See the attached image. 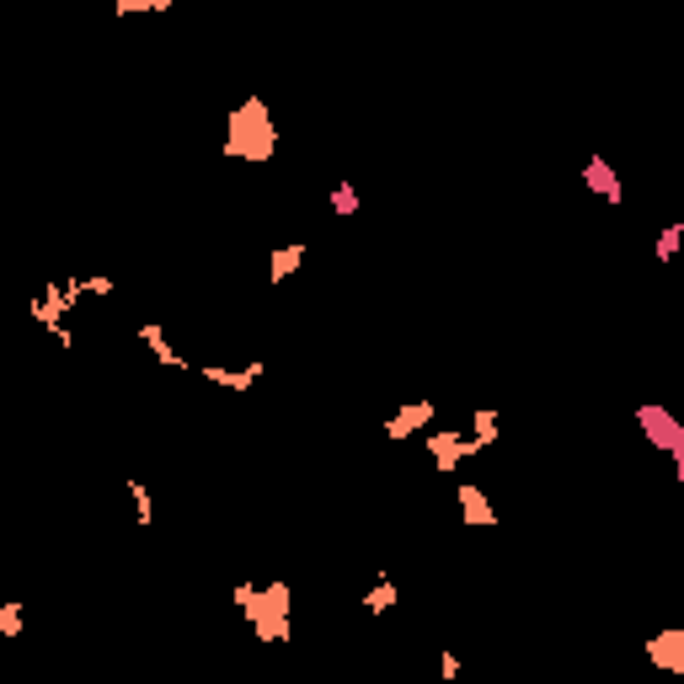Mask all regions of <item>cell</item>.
Segmentation results:
<instances>
[{"instance_id": "19", "label": "cell", "mask_w": 684, "mask_h": 684, "mask_svg": "<svg viewBox=\"0 0 684 684\" xmlns=\"http://www.w3.org/2000/svg\"><path fill=\"white\" fill-rule=\"evenodd\" d=\"M86 294H97V300H107V294H118V284H113L107 273H91V278H86Z\"/></svg>"}, {"instance_id": "2", "label": "cell", "mask_w": 684, "mask_h": 684, "mask_svg": "<svg viewBox=\"0 0 684 684\" xmlns=\"http://www.w3.org/2000/svg\"><path fill=\"white\" fill-rule=\"evenodd\" d=\"M278 145V129H273V113L262 97H246L236 113H230V134H225V155L236 161H268Z\"/></svg>"}, {"instance_id": "14", "label": "cell", "mask_w": 684, "mask_h": 684, "mask_svg": "<svg viewBox=\"0 0 684 684\" xmlns=\"http://www.w3.org/2000/svg\"><path fill=\"white\" fill-rule=\"evenodd\" d=\"M129 497H134V524H139V530H150V524H155V497H150V487L139 476H129Z\"/></svg>"}, {"instance_id": "1", "label": "cell", "mask_w": 684, "mask_h": 684, "mask_svg": "<svg viewBox=\"0 0 684 684\" xmlns=\"http://www.w3.org/2000/svg\"><path fill=\"white\" fill-rule=\"evenodd\" d=\"M230 599H236V610L257 626V642H284L289 636V583H268V588H257V583H236L230 588Z\"/></svg>"}, {"instance_id": "12", "label": "cell", "mask_w": 684, "mask_h": 684, "mask_svg": "<svg viewBox=\"0 0 684 684\" xmlns=\"http://www.w3.org/2000/svg\"><path fill=\"white\" fill-rule=\"evenodd\" d=\"M396 604H401V588L380 572V578L369 583V594H364V615H385V610H396Z\"/></svg>"}, {"instance_id": "5", "label": "cell", "mask_w": 684, "mask_h": 684, "mask_svg": "<svg viewBox=\"0 0 684 684\" xmlns=\"http://www.w3.org/2000/svg\"><path fill=\"white\" fill-rule=\"evenodd\" d=\"M433 417H439V407H433V401H407L401 412L385 417V439H391V444H407L412 433H423V428L433 423Z\"/></svg>"}, {"instance_id": "15", "label": "cell", "mask_w": 684, "mask_h": 684, "mask_svg": "<svg viewBox=\"0 0 684 684\" xmlns=\"http://www.w3.org/2000/svg\"><path fill=\"white\" fill-rule=\"evenodd\" d=\"M679 246H684V220H674V225L658 230V246H652V257H658V262H674Z\"/></svg>"}, {"instance_id": "8", "label": "cell", "mask_w": 684, "mask_h": 684, "mask_svg": "<svg viewBox=\"0 0 684 684\" xmlns=\"http://www.w3.org/2000/svg\"><path fill=\"white\" fill-rule=\"evenodd\" d=\"M455 503H460V519L471 524V530H492V524H497V508L487 503V492H481L476 481H460V487H455Z\"/></svg>"}, {"instance_id": "18", "label": "cell", "mask_w": 684, "mask_h": 684, "mask_svg": "<svg viewBox=\"0 0 684 684\" xmlns=\"http://www.w3.org/2000/svg\"><path fill=\"white\" fill-rule=\"evenodd\" d=\"M145 11H171V0H113V17H118V22L145 17Z\"/></svg>"}, {"instance_id": "3", "label": "cell", "mask_w": 684, "mask_h": 684, "mask_svg": "<svg viewBox=\"0 0 684 684\" xmlns=\"http://www.w3.org/2000/svg\"><path fill=\"white\" fill-rule=\"evenodd\" d=\"M636 423H642L647 433V444H658L668 460H674V476L684 481V428H679V417L658 407V401H647V407H636Z\"/></svg>"}, {"instance_id": "16", "label": "cell", "mask_w": 684, "mask_h": 684, "mask_svg": "<svg viewBox=\"0 0 684 684\" xmlns=\"http://www.w3.org/2000/svg\"><path fill=\"white\" fill-rule=\"evenodd\" d=\"M22 626H27V610H22L17 599H0V636H6V642H17Z\"/></svg>"}, {"instance_id": "9", "label": "cell", "mask_w": 684, "mask_h": 684, "mask_svg": "<svg viewBox=\"0 0 684 684\" xmlns=\"http://www.w3.org/2000/svg\"><path fill=\"white\" fill-rule=\"evenodd\" d=\"M647 658L663 668V674H684V631L679 626H668V631H658L647 642Z\"/></svg>"}, {"instance_id": "10", "label": "cell", "mask_w": 684, "mask_h": 684, "mask_svg": "<svg viewBox=\"0 0 684 684\" xmlns=\"http://www.w3.org/2000/svg\"><path fill=\"white\" fill-rule=\"evenodd\" d=\"M134 337H139V342H145V348L155 353V364H166V369H193V364H188V359H182V353L166 342V326H161V321H145Z\"/></svg>"}, {"instance_id": "4", "label": "cell", "mask_w": 684, "mask_h": 684, "mask_svg": "<svg viewBox=\"0 0 684 684\" xmlns=\"http://www.w3.org/2000/svg\"><path fill=\"white\" fill-rule=\"evenodd\" d=\"M428 433V455H433V465L439 471H460V460H476L481 449H476V439L471 433H460V428H423Z\"/></svg>"}, {"instance_id": "6", "label": "cell", "mask_w": 684, "mask_h": 684, "mask_svg": "<svg viewBox=\"0 0 684 684\" xmlns=\"http://www.w3.org/2000/svg\"><path fill=\"white\" fill-rule=\"evenodd\" d=\"M198 375H204L209 385H225V391H252V385L262 380V375H268V364H262V359H252V364H241V369H225V364H198Z\"/></svg>"}, {"instance_id": "7", "label": "cell", "mask_w": 684, "mask_h": 684, "mask_svg": "<svg viewBox=\"0 0 684 684\" xmlns=\"http://www.w3.org/2000/svg\"><path fill=\"white\" fill-rule=\"evenodd\" d=\"M583 182H588V193H599L610 209H620V204H626V188H620L615 166L604 161V155H588V166H583Z\"/></svg>"}, {"instance_id": "11", "label": "cell", "mask_w": 684, "mask_h": 684, "mask_svg": "<svg viewBox=\"0 0 684 684\" xmlns=\"http://www.w3.org/2000/svg\"><path fill=\"white\" fill-rule=\"evenodd\" d=\"M305 252H310L305 241H284V246H278V252H273V262H268V278H273V284H284V278H289V273L305 262Z\"/></svg>"}, {"instance_id": "13", "label": "cell", "mask_w": 684, "mask_h": 684, "mask_svg": "<svg viewBox=\"0 0 684 684\" xmlns=\"http://www.w3.org/2000/svg\"><path fill=\"white\" fill-rule=\"evenodd\" d=\"M497 433H503V412L476 407V412H471V439H476V449H492V444H497Z\"/></svg>"}, {"instance_id": "20", "label": "cell", "mask_w": 684, "mask_h": 684, "mask_svg": "<svg viewBox=\"0 0 684 684\" xmlns=\"http://www.w3.org/2000/svg\"><path fill=\"white\" fill-rule=\"evenodd\" d=\"M439 674L444 679H460V658H455V652H444V658H439Z\"/></svg>"}, {"instance_id": "17", "label": "cell", "mask_w": 684, "mask_h": 684, "mask_svg": "<svg viewBox=\"0 0 684 684\" xmlns=\"http://www.w3.org/2000/svg\"><path fill=\"white\" fill-rule=\"evenodd\" d=\"M326 204H332V214H359L364 198H359V188H353V182H337V188L326 193Z\"/></svg>"}]
</instances>
